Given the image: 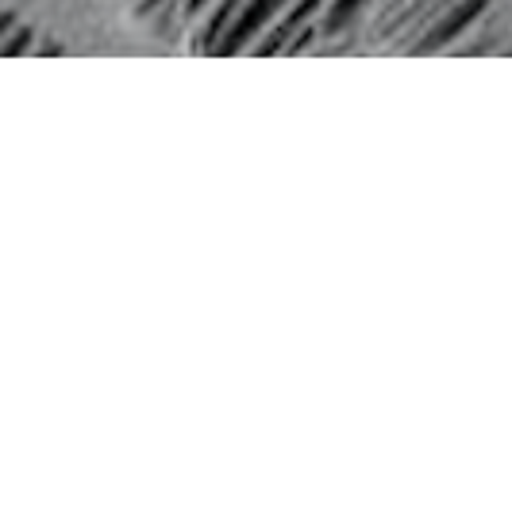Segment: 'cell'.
Wrapping results in <instances>:
<instances>
[{
  "label": "cell",
  "mask_w": 512,
  "mask_h": 512,
  "mask_svg": "<svg viewBox=\"0 0 512 512\" xmlns=\"http://www.w3.org/2000/svg\"><path fill=\"white\" fill-rule=\"evenodd\" d=\"M486 8H489V0H459V4H455V8H451L436 27H428V31L416 39V47H412V51H443V47L459 43L462 35L486 16Z\"/></svg>",
  "instance_id": "6da1fadb"
},
{
  "label": "cell",
  "mask_w": 512,
  "mask_h": 512,
  "mask_svg": "<svg viewBox=\"0 0 512 512\" xmlns=\"http://www.w3.org/2000/svg\"><path fill=\"white\" fill-rule=\"evenodd\" d=\"M208 4H212V0H181V16H185L189 24H197L208 12Z\"/></svg>",
  "instance_id": "7a4b0ae2"
}]
</instances>
